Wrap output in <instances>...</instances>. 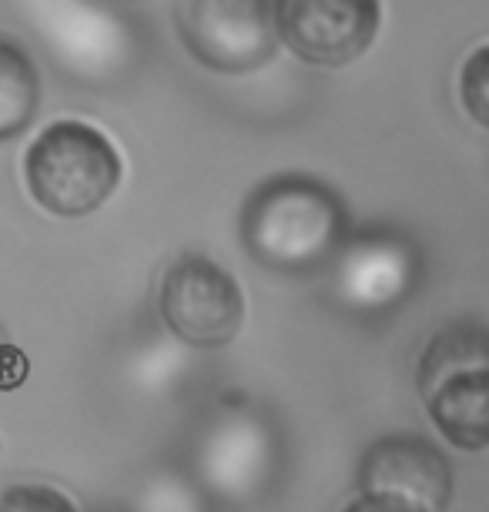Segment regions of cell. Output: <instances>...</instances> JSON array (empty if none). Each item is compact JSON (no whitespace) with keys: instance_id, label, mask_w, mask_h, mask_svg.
<instances>
[{"instance_id":"8992f818","label":"cell","mask_w":489,"mask_h":512,"mask_svg":"<svg viewBox=\"0 0 489 512\" xmlns=\"http://www.w3.org/2000/svg\"><path fill=\"white\" fill-rule=\"evenodd\" d=\"M382 7L372 0H278L275 31L299 61L345 67L359 61L379 34Z\"/></svg>"},{"instance_id":"5b68a950","label":"cell","mask_w":489,"mask_h":512,"mask_svg":"<svg viewBox=\"0 0 489 512\" xmlns=\"http://www.w3.org/2000/svg\"><path fill=\"white\" fill-rule=\"evenodd\" d=\"M181 44L218 74H252L275 57V4L265 0H188L175 7Z\"/></svg>"},{"instance_id":"8fae6325","label":"cell","mask_w":489,"mask_h":512,"mask_svg":"<svg viewBox=\"0 0 489 512\" xmlns=\"http://www.w3.org/2000/svg\"><path fill=\"white\" fill-rule=\"evenodd\" d=\"M27 372H31V362L27 355L17 349V345H0V392H11L17 385L27 382Z\"/></svg>"},{"instance_id":"3957f363","label":"cell","mask_w":489,"mask_h":512,"mask_svg":"<svg viewBox=\"0 0 489 512\" xmlns=\"http://www.w3.org/2000/svg\"><path fill=\"white\" fill-rule=\"evenodd\" d=\"M429 419L446 442L476 452L489 446V328L459 318L429 338L416 375Z\"/></svg>"},{"instance_id":"ba28073f","label":"cell","mask_w":489,"mask_h":512,"mask_svg":"<svg viewBox=\"0 0 489 512\" xmlns=\"http://www.w3.org/2000/svg\"><path fill=\"white\" fill-rule=\"evenodd\" d=\"M41 108V77L21 44L0 37V141L31 128Z\"/></svg>"},{"instance_id":"6da1fadb","label":"cell","mask_w":489,"mask_h":512,"mask_svg":"<svg viewBox=\"0 0 489 512\" xmlns=\"http://www.w3.org/2000/svg\"><path fill=\"white\" fill-rule=\"evenodd\" d=\"M349 215L329 185L309 175H275L248 195L238 235L262 268L309 275L332 262L345 245Z\"/></svg>"},{"instance_id":"7a4b0ae2","label":"cell","mask_w":489,"mask_h":512,"mask_svg":"<svg viewBox=\"0 0 489 512\" xmlns=\"http://www.w3.org/2000/svg\"><path fill=\"white\" fill-rule=\"evenodd\" d=\"M124 178L121 151L101 128L78 118L51 121L24 151V185L54 218H88Z\"/></svg>"},{"instance_id":"52a82bcc","label":"cell","mask_w":489,"mask_h":512,"mask_svg":"<svg viewBox=\"0 0 489 512\" xmlns=\"http://www.w3.org/2000/svg\"><path fill=\"white\" fill-rule=\"evenodd\" d=\"M359 486L369 496H392L436 512L453 492V469L446 456L423 436H386L372 442L359 466Z\"/></svg>"},{"instance_id":"9c48e42d","label":"cell","mask_w":489,"mask_h":512,"mask_svg":"<svg viewBox=\"0 0 489 512\" xmlns=\"http://www.w3.org/2000/svg\"><path fill=\"white\" fill-rule=\"evenodd\" d=\"M459 101L469 118L489 128V44L476 47L459 71Z\"/></svg>"},{"instance_id":"277c9868","label":"cell","mask_w":489,"mask_h":512,"mask_svg":"<svg viewBox=\"0 0 489 512\" xmlns=\"http://www.w3.org/2000/svg\"><path fill=\"white\" fill-rule=\"evenodd\" d=\"M158 308L168 332L191 349H222L245 325L242 285L208 255H181L168 268Z\"/></svg>"},{"instance_id":"7c38bea8","label":"cell","mask_w":489,"mask_h":512,"mask_svg":"<svg viewBox=\"0 0 489 512\" xmlns=\"http://www.w3.org/2000/svg\"><path fill=\"white\" fill-rule=\"evenodd\" d=\"M342 512H426V509L412 506V502H402V499H392V496H369V492H362V496L352 499Z\"/></svg>"},{"instance_id":"30bf717a","label":"cell","mask_w":489,"mask_h":512,"mask_svg":"<svg viewBox=\"0 0 489 512\" xmlns=\"http://www.w3.org/2000/svg\"><path fill=\"white\" fill-rule=\"evenodd\" d=\"M0 512H78L67 492L44 482H21L0 496Z\"/></svg>"}]
</instances>
